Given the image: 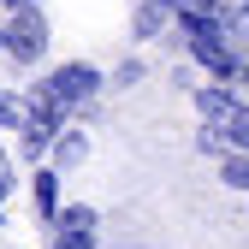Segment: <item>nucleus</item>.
I'll list each match as a JSON object with an SVG mask.
<instances>
[{
  "label": "nucleus",
  "mask_w": 249,
  "mask_h": 249,
  "mask_svg": "<svg viewBox=\"0 0 249 249\" xmlns=\"http://www.w3.org/2000/svg\"><path fill=\"white\" fill-rule=\"evenodd\" d=\"M0 42H6L18 59H36V53L48 48V30H42L36 12H12V24H6V36H0Z\"/></svg>",
  "instance_id": "f257e3e1"
},
{
  "label": "nucleus",
  "mask_w": 249,
  "mask_h": 249,
  "mask_svg": "<svg viewBox=\"0 0 249 249\" xmlns=\"http://www.w3.org/2000/svg\"><path fill=\"white\" fill-rule=\"evenodd\" d=\"M95 83H101V77L89 71V66H66V71H53L42 89H53V95L66 101V107H77V101H89V95H95Z\"/></svg>",
  "instance_id": "f03ea898"
},
{
  "label": "nucleus",
  "mask_w": 249,
  "mask_h": 249,
  "mask_svg": "<svg viewBox=\"0 0 249 249\" xmlns=\"http://www.w3.org/2000/svg\"><path fill=\"white\" fill-rule=\"evenodd\" d=\"M196 107H202L213 124H231V119L243 113V101L231 95V89H202V95H196Z\"/></svg>",
  "instance_id": "7ed1b4c3"
},
{
  "label": "nucleus",
  "mask_w": 249,
  "mask_h": 249,
  "mask_svg": "<svg viewBox=\"0 0 249 249\" xmlns=\"http://www.w3.org/2000/svg\"><path fill=\"white\" fill-rule=\"evenodd\" d=\"M166 12H178V0H142V12H137V36H154V30L166 24Z\"/></svg>",
  "instance_id": "20e7f679"
},
{
  "label": "nucleus",
  "mask_w": 249,
  "mask_h": 249,
  "mask_svg": "<svg viewBox=\"0 0 249 249\" xmlns=\"http://www.w3.org/2000/svg\"><path fill=\"white\" fill-rule=\"evenodd\" d=\"M53 196H59V178H53V172H42V178H36V208L48 213V220L59 213V202H53Z\"/></svg>",
  "instance_id": "39448f33"
},
{
  "label": "nucleus",
  "mask_w": 249,
  "mask_h": 249,
  "mask_svg": "<svg viewBox=\"0 0 249 249\" xmlns=\"http://www.w3.org/2000/svg\"><path fill=\"white\" fill-rule=\"evenodd\" d=\"M83 160V137H59V148H53V166L66 172V166H77Z\"/></svg>",
  "instance_id": "423d86ee"
},
{
  "label": "nucleus",
  "mask_w": 249,
  "mask_h": 249,
  "mask_svg": "<svg viewBox=\"0 0 249 249\" xmlns=\"http://www.w3.org/2000/svg\"><path fill=\"white\" fill-rule=\"evenodd\" d=\"M220 178H226V184H237V190H249V154H231V160L220 166Z\"/></svg>",
  "instance_id": "0eeeda50"
},
{
  "label": "nucleus",
  "mask_w": 249,
  "mask_h": 249,
  "mask_svg": "<svg viewBox=\"0 0 249 249\" xmlns=\"http://www.w3.org/2000/svg\"><path fill=\"white\" fill-rule=\"evenodd\" d=\"M59 226H71V231H95V213H89V208H71V213H59Z\"/></svg>",
  "instance_id": "6e6552de"
},
{
  "label": "nucleus",
  "mask_w": 249,
  "mask_h": 249,
  "mask_svg": "<svg viewBox=\"0 0 249 249\" xmlns=\"http://www.w3.org/2000/svg\"><path fill=\"white\" fill-rule=\"evenodd\" d=\"M18 107H24V101H12L6 89H0V124H18V131H24V113H18Z\"/></svg>",
  "instance_id": "1a4fd4ad"
},
{
  "label": "nucleus",
  "mask_w": 249,
  "mask_h": 249,
  "mask_svg": "<svg viewBox=\"0 0 249 249\" xmlns=\"http://www.w3.org/2000/svg\"><path fill=\"white\" fill-rule=\"evenodd\" d=\"M53 249H95V243H89V231H71V226H59V243Z\"/></svg>",
  "instance_id": "9d476101"
},
{
  "label": "nucleus",
  "mask_w": 249,
  "mask_h": 249,
  "mask_svg": "<svg viewBox=\"0 0 249 249\" xmlns=\"http://www.w3.org/2000/svg\"><path fill=\"white\" fill-rule=\"evenodd\" d=\"M226 137H231V142H237V148H249V107H243V113H237V119H231V124H226Z\"/></svg>",
  "instance_id": "9b49d317"
},
{
  "label": "nucleus",
  "mask_w": 249,
  "mask_h": 249,
  "mask_svg": "<svg viewBox=\"0 0 249 249\" xmlns=\"http://www.w3.org/2000/svg\"><path fill=\"white\" fill-rule=\"evenodd\" d=\"M220 0H178V12H213Z\"/></svg>",
  "instance_id": "f8f14e48"
},
{
  "label": "nucleus",
  "mask_w": 249,
  "mask_h": 249,
  "mask_svg": "<svg viewBox=\"0 0 249 249\" xmlns=\"http://www.w3.org/2000/svg\"><path fill=\"white\" fill-rule=\"evenodd\" d=\"M243 30H249V6H243Z\"/></svg>",
  "instance_id": "ddd939ff"
},
{
  "label": "nucleus",
  "mask_w": 249,
  "mask_h": 249,
  "mask_svg": "<svg viewBox=\"0 0 249 249\" xmlns=\"http://www.w3.org/2000/svg\"><path fill=\"white\" fill-rule=\"evenodd\" d=\"M12 6H24V0H12Z\"/></svg>",
  "instance_id": "4468645a"
}]
</instances>
